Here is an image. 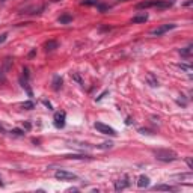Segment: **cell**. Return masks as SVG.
Listing matches in <instances>:
<instances>
[{
  "label": "cell",
  "instance_id": "5bb4252c",
  "mask_svg": "<svg viewBox=\"0 0 193 193\" xmlns=\"http://www.w3.org/2000/svg\"><path fill=\"white\" fill-rule=\"evenodd\" d=\"M72 21V17L71 15H68V14H64V15H60L59 17V23L60 24H68Z\"/></svg>",
  "mask_w": 193,
  "mask_h": 193
},
{
  "label": "cell",
  "instance_id": "4fadbf2b",
  "mask_svg": "<svg viewBox=\"0 0 193 193\" xmlns=\"http://www.w3.org/2000/svg\"><path fill=\"white\" fill-rule=\"evenodd\" d=\"M147 81L149 83V85H151V86H154V88H156V86H159V80L156 79V76H154L152 72H148Z\"/></svg>",
  "mask_w": 193,
  "mask_h": 193
},
{
  "label": "cell",
  "instance_id": "44dd1931",
  "mask_svg": "<svg viewBox=\"0 0 193 193\" xmlns=\"http://www.w3.org/2000/svg\"><path fill=\"white\" fill-rule=\"evenodd\" d=\"M11 134H14V136H24V131L20 130V128H14V130H11Z\"/></svg>",
  "mask_w": 193,
  "mask_h": 193
},
{
  "label": "cell",
  "instance_id": "8992f818",
  "mask_svg": "<svg viewBox=\"0 0 193 193\" xmlns=\"http://www.w3.org/2000/svg\"><path fill=\"white\" fill-rule=\"evenodd\" d=\"M128 186H130L128 178H124V180H118V181H115V190H116V192H121V190H124L125 187H128Z\"/></svg>",
  "mask_w": 193,
  "mask_h": 193
},
{
  "label": "cell",
  "instance_id": "7a4b0ae2",
  "mask_svg": "<svg viewBox=\"0 0 193 193\" xmlns=\"http://www.w3.org/2000/svg\"><path fill=\"white\" fill-rule=\"evenodd\" d=\"M55 177L60 181H68V180H77V175L72 173V172H68V170H64V169H59L55 172Z\"/></svg>",
  "mask_w": 193,
  "mask_h": 193
},
{
  "label": "cell",
  "instance_id": "9a60e30c",
  "mask_svg": "<svg viewBox=\"0 0 193 193\" xmlns=\"http://www.w3.org/2000/svg\"><path fill=\"white\" fill-rule=\"evenodd\" d=\"M192 48H193V46L190 44V46H187L186 48H182V50H180V55H181L182 57H189L190 55H192Z\"/></svg>",
  "mask_w": 193,
  "mask_h": 193
},
{
  "label": "cell",
  "instance_id": "f546056e",
  "mask_svg": "<svg viewBox=\"0 0 193 193\" xmlns=\"http://www.w3.org/2000/svg\"><path fill=\"white\" fill-rule=\"evenodd\" d=\"M190 5H192V0H189V2H186V3H184V6H190Z\"/></svg>",
  "mask_w": 193,
  "mask_h": 193
},
{
  "label": "cell",
  "instance_id": "2e32d148",
  "mask_svg": "<svg viewBox=\"0 0 193 193\" xmlns=\"http://www.w3.org/2000/svg\"><path fill=\"white\" fill-rule=\"evenodd\" d=\"M148 20V15L145 14V15H137V17H133V23H145Z\"/></svg>",
  "mask_w": 193,
  "mask_h": 193
},
{
  "label": "cell",
  "instance_id": "8fae6325",
  "mask_svg": "<svg viewBox=\"0 0 193 193\" xmlns=\"http://www.w3.org/2000/svg\"><path fill=\"white\" fill-rule=\"evenodd\" d=\"M152 190H163V192H173V190H175V187H172V186H166V184H157V186H154V187H152Z\"/></svg>",
  "mask_w": 193,
  "mask_h": 193
},
{
  "label": "cell",
  "instance_id": "1f68e13d",
  "mask_svg": "<svg viewBox=\"0 0 193 193\" xmlns=\"http://www.w3.org/2000/svg\"><path fill=\"white\" fill-rule=\"evenodd\" d=\"M0 186H3V182H2V180H0Z\"/></svg>",
  "mask_w": 193,
  "mask_h": 193
},
{
  "label": "cell",
  "instance_id": "7c38bea8",
  "mask_svg": "<svg viewBox=\"0 0 193 193\" xmlns=\"http://www.w3.org/2000/svg\"><path fill=\"white\" fill-rule=\"evenodd\" d=\"M56 48H57V41L50 39V41H47L46 44H44V50H46V51H53V50H56Z\"/></svg>",
  "mask_w": 193,
  "mask_h": 193
},
{
  "label": "cell",
  "instance_id": "52a82bcc",
  "mask_svg": "<svg viewBox=\"0 0 193 193\" xmlns=\"http://www.w3.org/2000/svg\"><path fill=\"white\" fill-rule=\"evenodd\" d=\"M156 5H157V0H148V2L137 3L136 8L137 9H147V8H156Z\"/></svg>",
  "mask_w": 193,
  "mask_h": 193
},
{
  "label": "cell",
  "instance_id": "e0dca14e",
  "mask_svg": "<svg viewBox=\"0 0 193 193\" xmlns=\"http://www.w3.org/2000/svg\"><path fill=\"white\" fill-rule=\"evenodd\" d=\"M65 159H76V160H80V159H91L89 156H83V154H71V156H65Z\"/></svg>",
  "mask_w": 193,
  "mask_h": 193
},
{
  "label": "cell",
  "instance_id": "cb8c5ba5",
  "mask_svg": "<svg viewBox=\"0 0 193 193\" xmlns=\"http://www.w3.org/2000/svg\"><path fill=\"white\" fill-rule=\"evenodd\" d=\"M178 67H180L181 69H184V71H187V72H189V71L192 69V68H190V65H184V64H180Z\"/></svg>",
  "mask_w": 193,
  "mask_h": 193
},
{
  "label": "cell",
  "instance_id": "d4e9b609",
  "mask_svg": "<svg viewBox=\"0 0 193 193\" xmlns=\"http://www.w3.org/2000/svg\"><path fill=\"white\" fill-rule=\"evenodd\" d=\"M106 95H109V91H104L101 95H100V97H97V101H101V100L104 98V97H106Z\"/></svg>",
  "mask_w": 193,
  "mask_h": 193
},
{
  "label": "cell",
  "instance_id": "f1b7e54d",
  "mask_svg": "<svg viewBox=\"0 0 193 193\" xmlns=\"http://www.w3.org/2000/svg\"><path fill=\"white\" fill-rule=\"evenodd\" d=\"M44 104H46V106L48 107V109H50V110H51V104H50V103H48V101H44Z\"/></svg>",
  "mask_w": 193,
  "mask_h": 193
},
{
  "label": "cell",
  "instance_id": "5b68a950",
  "mask_svg": "<svg viewBox=\"0 0 193 193\" xmlns=\"http://www.w3.org/2000/svg\"><path fill=\"white\" fill-rule=\"evenodd\" d=\"M65 118H67L65 112H56L55 113V127L56 128H62L65 125Z\"/></svg>",
  "mask_w": 193,
  "mask_h": 193
},
{
  "label": "cell",
  "instance_id": "83f0119b",
  "mask_svg": "<svg viewBox=\"0 0 193 193\" xmlns=\"http://www.w3.org/2000/svg\"><path fill=\"white\" fill-rule=\"evenodd\" d=\"M35 53H36V50H32V51L29 53V57H33V56H35Z\"/></svg>",
  "mask_w": 193,
  "mask_h": 193
},
{
  "label": "cell",
  "instance_id": "484cf974",
  "mask_svg": "<svg viewBox=\"0 0 193 193\" xmlns=\"http://www.w3.org/2000/svg\"><path fill=\"white\" fill-rule=\"evenodd\" d=\"M6 38H8V33H2V35H0V44H3V42L6 41Z\"/></svg>",
  "mask_w": 193,
  "mask_h": 193
},
{
  "label": "cell",
  "instance_id": "603a6c76",
  "mask_svg": "<svg viewBox=\"0 0 193 193\" xmlns=\"http://www.w3.org/2000/svg\"><path fill=\"white\" fill-rule=\"evenodd\" d=\"M97 6H98V9H100L101 12H104V11H107V9H109V6H107V5H101V3H98Z\"/></svg>",
  "mask_w": 193,
  "mask_h": 193
},
{
  "label": "cell",
  "instance_id": "30bf717a",
  "mask_svg": "<svg viewBox=\"0 0 193 193\" xmlns=\"http://www.w3.org/2000/svg\"><path fill=\"white\" fill-rule=\"evenodd\" d=\"M148 186H149V178H148L147 175H140L137 178V187L143 189V187H148Z\"/></svg>",
  "mask_w": 193,
  "mask_h": 193
},
{
  "label": "cell",
  "instance_id": "ffe728a7",
  "mask_svg": "<svg viewBox=\"0 0 193 193\" xmlns=\"http://www.w3.org/2000/svg\"><path fill=\"white\" fill-rule=\"evenodd\" d=\"M71 79H72V80H76V81H77L79 85H83V80H81V77H80V76L77 74V72H71Z\"/></svg>",
  "mask_w": 193,
  "mask_h": 193
},
{
  "label": "cell",
  "instance_id": "4dcf8cb0",
  "mask_svg": "<svg viewBox=\"0 0 193 193\" xmlns=\"http://www.w3.org/2000/svg\"><path fill=\"white\" fill-rule=\"evenodd\" d=\"M0 133H2V134H5V133H6V131H5V128H3L2 125H0Z\"/></svg>",
  "mask_w": 193,
  "mask_h": 193
},
{
  "label": "cell",
  "instance_id": "836d02e7",
  "mask_svg": "<svg viewBox=\"0 0 193 193\" xmlns=\"http://www.w3.org/2000/svg\"><path fill=\"white\" fill-rule=\"evenodd\" d=\"M0 2H5V0H0Z\"/></svg>",
  "mask_w": 193,
  "mask_h": 193
},
{
  "label": "cell",
  "instance_id": "9c48e42d",
  "mask_svg": "<svg viewBox=\"0 0 193 193\" xmlns=\"http://www.w3.org/2000/svg\"><path fill=\"white\" fill-rule=\"evenodd\" d=\"M62 83H64V80L60 76H55L53 77V81H51V88L55 89V91H59L60 88H62Z\"/></svg>",
  "mask_w": 193,
  "mask_h": 193
},
{
  "label": "cell",
  "instance_id": "6da1fadb",
  "mask_svg": "<svg viewBox=\"0 0 193 193\" xmlns=\"http://www.w3.org/2000/svg\"><path fill=\"white\" fill-rule=\"evenodd\" d=\"M154 156H156V159L157 160H160V161H166V163L175 161V160L178 159L177 152L172 151V149H156V151H154Z\"/></svg>",
  "mask_w": 193,
  "mask_h": 193
},
{
  "label": "cell",
  "instance_id": "277c9868",
  "mask_svg": "<svg viewBox=\"0 0 193 193\" xmlns=\"http://www.w3.org/2000/svg\"><path fill=\"white\" fill-rule=\"evenodd\" d=\"M177 27V24H163V26H159L157 29H154V30H151V35H157V36H160V35L166 33V32H169V30H172V29H175Z\"/></svg>",
  "mask_w": 193,
  "mask_h": 193
},
{
  "label": "cell",
  "instance_id": "ac0fdd59",
  "mask_svg": "<svg viewBox=\"0 0 193 193\" xmlns=\"http://www.w3.org/2000/svg\"><path fill=\"white\" fill-rule=\"evenodd\" d=\"M100 2L98 0H81V5L83 6H97Z\"/></svg>",
  "mask_w": 193,
  "mask_h": 193
},
{
  "label": "cell",
  "instance_id": "d6a6232c",
  "mask_svg": "<svg viewBox=\"0 0 193 193\" xmlns=\"http://www.w3.org/2000/svg\"><path fill=\"white\" fill-rule=\"evenodd\" d=\"M119 2H128V0H119Z\"/></svg>",
  "mask_w": 193,
  "mask_h": 193
},
{
  "label": "cell",
  "instance_id": "3957f363",
  "mask_svg": "<svg viewBox=\"0 0 193 193\" xmlns=\"http://www.w3.org/2000/svg\"><path fill=\"white\" fill-rule=\"evenodd\" d=\"M94 127H95V130H98L100 133H103V134H109V136H116V131H115V128H112V127H109V125L103 124V122H95L94 124Z\"/></svg>",
  "mask_w": 193,
  "mask_h": 193
},
{
  "label": "cell",
  "instance_id": "4316f807",
  "mask_svg": "<svg viewBox=\"0 0 193 193\" xmlns=\"http://www.w3.org/2000/svg\"><path fill=\"white\" fill-rule=\"evenodd\" d=\"M186 163H187V166H189L190 169H193V163H192V159H190V157H189L187 160H186Z\"/></svg>",
  "mask_w": 193,
  "mask_h": 193
},
{
  "label": "cell",
  "instance_id": "d6986e66",
  "mask_svg": "<svg viewBox=\"0 0 193 193\" xmlns=\"http://www.w3.org/2000/svg\"><path fill=\"white\" fill-rule=\"evenodd\" d=\"M21 107L26 109V110H32V109L35 107V103L33 101H24L23 104H21Z\"/></svg>",
  "mask_w": 193,
  "mask_h": 193
},
{
  "label": "cell",
  "instance_id": "ba28073f",
  "mask_svg": "<svg viewBox=\"0 0 193 193\" xmlns=\"http://www.w3.org/2000/svg\"><path fill=\"white\" fill-rule=\"evenodd\" d=\"M172 5H173V0H157L156 8L157 9H166V8H170Z\"/></svg>",
  "mask_w": 193,
  "mask_h": 193
},
{
  "label": "cell",
  "instance_id": "7402d4cb",
  "mask_svg": "<svg viewBox=\"0 0 193 193\" xmlns=\"http://www.w3.org/2000/svg\"><path fill=\"white\" fill-rule=\"evenodd\" d=\"M11 65H12V60L8 57V59H5V71H8V69L11 68Z\"/></svg>",
  "mask_w": 193,
  "mask_h": 193
}]
</instances>
